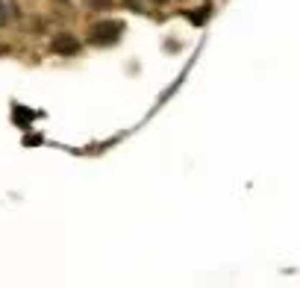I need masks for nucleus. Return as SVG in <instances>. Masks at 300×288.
<instances>
[{"mask_svg":"<svg viewBox=\"0 0 300 288\" xmlns=\"http://www.w3.org/2000/svg\"><path fill=\"white\" fill-rule=\"evenodd\" d=\"M121 30H124V27H121L118 21H97V24L91 27V33H88V41H91V44H100V47H103V44H112V41L121 36Z\"/></svg>","mask_w":300,"mask_h":288,"instance_id":"f257e3e1","label":"nucleus"},{"mask_svg":"<svg viewBox=\"0 0 300 288\" xmlns=\"http://www.w3.org/2000/svg\"><path fill=\"white\" fill-rule=\"evenodd\" d=\"M80 50H83V44L74 36H56L53 38V53H59V56H77Z\"/></svg>","mask_w":300,"mask_h":288,"instance_id":"f03ea898","label":"nucleus"},{"mask_svg":"<svg viewBox=\"0 0 300 288\" xmlns=\"http://www.w3.org/2000/svg\"><path fill=\"white\" fill-rule=\"evenodd\" d=\"M9 24V9H6V0H0V27Z\"/></svg>","mask_w":300,"mask_h":288,"instance_id":"7ed1b4c3","label":"nucleus"},{"mask_svg":"<svg viewBox=\"0 0 300 288\" xmlns=\"http://www.w3.org/2000/svg\"><path fill=\"white\" fill-rule=\"evenodd\" d=\"M85 3H88L91 9H109V6H112V0H85Z\"/></svg>","mask_w":300,"mask_h":288,"instance_id":"20e7f679","label":"nucleus"},{"mask_svg":"<svg viewBox=\"0 0 300 288\" xmlns=\"http://www.w3.org/2000/svg\"><path fill=\"white\" fill-rule=\"evenodd\" d=\"M150 3H159V6H165V3H171V0H150Z\"/></svg>","mask_w":300,"mask_h":288,"instance_id":"39448f33","label":"nucleus"}]
</instances>
